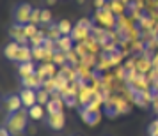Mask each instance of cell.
I'll return each instance as SVG.
<instances>
[{"label":"cell","instance_id":"cell-1","mask_svg":"<svg viewBox=\"0 0 158 136\" xmlns=\"http://www.w3.org/2000/svg\"><path fill=\"white\" fill-rule=\"evenodd\" d=\"M29 122H30L29 110H27V108H22V110H18V111L4 115L2 126L7 127L15 136H20V134H25V131L29 127Z\"/></svg>","mask_w":158,"mask_h":136},{"label":"cell","instance_id":"cell-2","mask_svg":"<svg viewBox=\"0 0 158 136\" xmlns=\"http://www.w3.org/2000/svg\"><path fill=\"white\" fill-rule=\"evenodd\" d=\"M34 14H36V9L30 6L29 2H18L13 11H11V20L15 25H29L34 20Z\"/></svg>","mask_w":158,"mask_h":136},{"label":"cell","instance_id":"cell-3","mask_svg":"<svg viewBox=\"0 0 158 136\" xmlns=\"http://www.w3.org/2000/svg\"><path fill=\"white\" fill-rule=\"evenodd\" d=\"M22 108H23V103H22L20 94L11 92V94H6V95L2 97V110H4V115L18 111V110H22Z\"/></svg>","mask_w":158,"mask_h":136},{"label":"cell","instance_id":"cell-4","mask_svg":"<svg viewBox=\"0 0 158 136\" xmlns=\"http://www.w3.org/2000/svg\"><path fill=\"white\" fill-rule=\"evenodd\" d=\"M43 122H44V126H46V129L55 131V133H60V131L66 127V117H64L62 111H60V113H55V115L46 113V117L43 119Z\"/></svg>","mask_w":158,"mask_h":136},{"label":"cell","instance_id":"cell-5","mask_svg":"<svg viewBox=\"0 0 158 136\" xmlns=\"http://www.w3.org/2000/svg\"><path fill=\"white\" fill-rule=\"evenodd\" d=\"M20 97H22V103H23V108H32L36 106L37 103H39V94L32 88V87H23L22 90H20Z\"/></svg>","mask_w":158,"mask_h":136},{"label":"cell","instance_id":"cell-6","mask_svg":"<svg viewBox=\"0 0 158 136\" xmlns=\"http://www.w3.org/2000/svg\"><path fill=\"white\" fill-rule=\"evenodd\" d=\"M9 36H11V41L20 43V44H27V41H29L23 25H15V23H13V29H11V32H9Z\"/></svg>","mask_w":158,"mask_h":136},{"label":"cell","instance_id":"cell-7","mask_svg":"<svg viewBox=\"0 0 158 136\" xmlns=\"http://www.w3.org/2000/svg\"><path fill=\"white\" fill-rule=\"evenodd\" d=\"M20 46H22L20 43L9 41V43L4 46V57H6V60H9V62H15L16 53H18V50H20Z\"/></svg>","mask_w":158,"mask_h":136},{"label":"cell","instance_id":"cell-8","mask_svg":"<svg viewBox=\"0 0 158 136\" xmlns=\"http://www.w3.org/2000/svg\"><path fill=\"white\" fill-rule=\"evenodd\" d=\"M32 51L30 48H27V44H22L20 46V50L16 53V58H15V64H23V62H30L32 60Z\"/></svg>","mask_w":158,"mask_h":136},{"label":"cell","instance_id":"cell-9","mask_svg":"<svg viewBox=\"0 0 158 136\" xmlns=\"http://www.w3.org/2000/svg\"><path fill=\"white\" fill-rule=\"evenodd\" d=\"M20 65V69H18V74H20V78H30V76H34V64H32V60L30 62H23V64H18Z\"/></svg>","mask_w":158,"mask_h":136},{"label":"cell","instance_id":"cell-10","mask_svg":"<svg viewBox=\"0 0 158 136\" xmlns=\"http://www.w3.org/2000/svg\"><path fill=\"white\" fill-rule=\"evenodd\" d=\"M44 110H46V108H43L39 103H37L36 106L29 108V117H30V120H43L44 117H46Z\"/></svg>","mask_w":158,"mask_h":136},{"label":"cell","instance_id":"cell-11","mask_svg":"<svg viewBox=\"0 0 158 136\" xmlns=\"http://www.w3.org/2000/svg\"><path fill=\"white\" fill-rule=\"evenodd\" d=\"M62 111V103L59 99H50L48 103H46V113L48 115H55V113H60Z\"/></svg>","mask_w":158,"mask_h":136},{"label":"cell","instance_id":"cell-12","mask_svg":"<svg viewBox=\"0 0 158 136\" xmlns=\"http://www.w3.org/2000/svg\"><path fill=\"white\" fill-rule=\"evenodd\" d=\"M55 29L60 36H69L73 30V25L69 23V20H60L59 23H55Z\"/></svg>","mask_w":158,"mask_h":136},{"label":"cell","instance_id":"cell-13","mask_svg":"<svg viewBox=\"0 0 158 136\" xmlns=\"http://www.w3.org/2000/svg\"><path fill=\"white\" fill-rule=\"evenodd\" d=\"M37 18H39L41 25H48V23H52V13L48 11V9H39Z\"/></svg>","mask_w":158,"mask_h":136},{"label":"cell","instance_id":"cell-14","mask_svg":"<svg viewBox=\"0 0 158 136\" xmlns=\"http://www.w3.org/2000/svg\"><path fill=\"white\" fill-rule=\"evenodd\" d=\"M59 46L64 51H69V48H71V39H69V36H62V39L59 41Z\"/></svg>","mask_w":158,"mask_h":136},{"label":"cell","instance_id":"cell-15","mask_svg":"<svg viewBox=\"0 0 158 136\" xmlns=\"http://www.w3.org/2000/svg\"><path fill=\"white\" fill-rule=\"evenodd\" d=\"M148 134L149 136H158V120L151 122L149 126H148Z\"/></svg>","mask_w":158,"mask_h":136},{"label":"cell","instance_id":"cell-16","mask_svg":"<svg viewBox=\"0 0 158 136\" xmlns=\"http://www.w3.org/2000/svg\"><path fill=\"white\" fill-rule=\"evenodd\" d=\"M0 136H15V134H13L7 127H4V126H2V127H0Z\"/></svg>","mask_w":158,"mask_h":136},{"label":"cell","instance_id":"cell-17","mask_svg":"<svg viewBox=\"0 0 158 136\" xmlns=\"http://www.w3.org/2000/svg\"><path fill=\"white\" fill-rule=\"evenodd\" d=\"M55 2H57V0H44L46 6H55Z\"/></svg>","mask_w":158,"mask_h":136},{"label":"cell","instance_id":"cell-18","mask_svg":"<svg viewBox=\"0 0 158 136\" xmlns=\"http://www.w3.org/2000/svg\"><path fill=\"white\" fill-rule=\"evenodd\" d=\"M71 136H82V134H80V133H73Z\"/></svg>","mask_w":158,"mask_h":136}]
</instances>
